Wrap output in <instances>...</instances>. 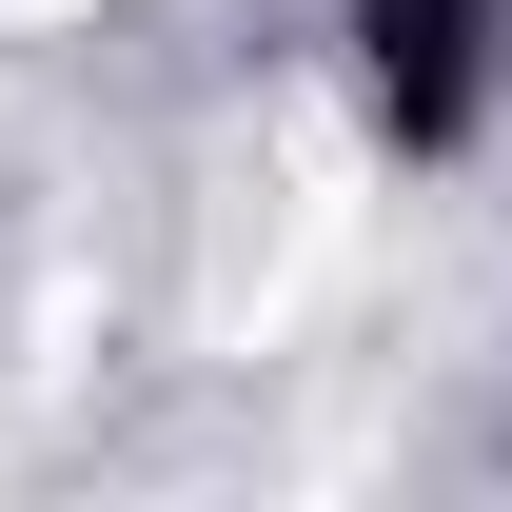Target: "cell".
<instances>
[{
  "mask_svg": "<svg viewBox=\"0 0 512 512\" xmlns=\"http://www.w3.org/2000/svg\"><path fill=\"white\" fill-rule=\"evenodd\" d=\"M355 60H375V119H394V138H473L493 0H355Z\"/></svg>",
  "mask_w": 512,
  "mask_h": 512,
  "instance_id": "1",
  "label": "cell"
}]
</instances>
